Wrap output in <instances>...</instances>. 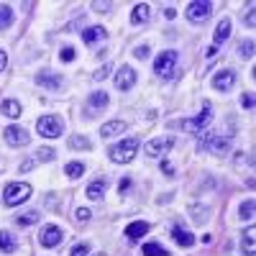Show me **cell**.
Masks as SVG:
<instances>
[{
  "label": "cell",
  "mask_w": 256,
  "mask_h": 256,
  "mask_svg": "<svg viewBox=\"0 0 256 256\" xmlns=\"http://www.w3.org/2000/svg\"><path fill=\"white\" fill-rule=\"evenodd\" d=\"M233 84H236V72L233 70H220V72H216V77H212V88H216L218 92H228Z\"/></svg>",
  "instance_id": "11"
},
{
  "label": "cell",
  "mask_w": 256,
  "mask_h": 256,
  "mask_svg": "<svg viewBox=\"0 0 256 256\" xmlns=\"http://www.w3.org/2000/svg\"><path fill=\"white\" fill-rule=\"evenodd\" d=\"M198 148H200V152H212V154H226L230 148V136L216 134V131H202Z\"/></svg>",
  "instance_id": "2"
},
{
  "label": "cell",
  "mask_w": 256,
  "mask_h": 256,
  "mask_svg": "<svg viewBox=\"0 0 256 256\" xmlns=\"http://www.w3.org/2000/svg\"><path fill=\"white\" fill-rule=\"evenodd\" d=\"M64 174H67L70 180L82 177V174H84V164H82V162H70L67 166H64Z\"/></svg>",
  "instance_id": "25"
},
{
  "label": "cell",
  "mask_w": 256,
  "mask_h": 256,
  "mask_svg": "<svg viewBox=\"0 0 256 256\" xmlns=\"http://www.w3.org/2000/svg\"><path fill=\"white\" fill-rule=\"evenodd\" d=\"M148 16H152V8H148L146 3H138V6L134 8V13H131V24H134V26H138V24H146V20H148Z\"/></svg>",
  "instance_id": "20"
},
{
  "label": "cell",
  "mask_w": 256,
  "mask_h": 256,
  "mask_svg": "<svg viewBox=\"0 0 256 256\" xmlns=\"http://www.w3.org/2000/svg\"><path fill=\"white\" fill-rule=\"evenodd\" d=\"M90 216H92V212H90L88 208H77V212H74V218H77L80 223H88V220H90Z\"/></svg>",
  "instance_id": "34"
},
{
  "label": "cell",
  "mask_w": 256,
  "mask_h": 256,
  "mask_svg": "<svg viewBox=\"0 0 256 256\" xmlns=\"http://www.w3.org/2000/svg\"><path fill=\"white\" fill-rule=\"evenodd\" d=\"M36 159L38 162H54V148H38V152H36Z\"/></svg>",
  "instance_id": "32"
},
{
  "label": "cell",
  "mask_w": 256,
  "mask_h": 256,
  "mask_svg": "<svg viewBox=\"0 0 256 256\" xmlns=\"http://www.w3.org/2000/svg\"><path fill=\"white\" fill-rule=\"evenodd\" d=\"M16 223L18 226H34V223H38V212L36 210H28V212H24V216H18Z\"/></svg>",
  "instance_id": "28"
},
{
  "label": "cell",
  "mask_w": 256,
  "mask_h": 256,
  "mask_svg": "<svg viewBox=\"0 0 256 256\" xmlns=\"http://www.w3.org/2000/svg\"><path fill=\"white\" fill-rule=\"evenodd\" d=\"M241 251H244V256H254V254H256V228H254V226L244 233V238H241Z\"/></svg>",
  "instance_id": "18"
},
{
  "label": "cell",
  "mask_w": 256,
  "mask_h": 256,
  "mask_svg": "<svg viewBox=\"0 0 256 256\" xmlns=\"http://www.w3.org/2000/svg\"><path fill=\"white\" fill-rule=\"evenodd\" d=\"M230 31H233V24H230V18H220V20H218V26H216V34H212V41H216V44H212V46H218V44H226V41L230 38Z\"/></svg>",
  "instance_id": "14"
},
{
  "label": "cell",
  "mask_w": 256,
  "mask_h": 256,
  "mask_svg": "<svg viewBox=\"0 0 256 256\" xmlns=\"http://www.w3.org/2000/svg\"><path fill=\"white\" fill-rule=\"evenodd\" d=\"M146 233H148V223L146 220H134V223L126 226V238L128 241H138L141 236H146Z\"/></svg>",
  "instance_id": "16"
},
{
  "label": "cell",
  "mask_w": 256,
  "mask_h": 256,
  "mask_svg": "<svg viewBox=\"0 0 256 256\" xmlns=\"http://www.w3.org/2000/svg\"><path fill=\"white\" fill-rule=\"evenodd\" d=\"M105 36H108V31H105L102 26H90V28H84L82 31V41L84 44H98V41H105Z\"/></svg>",
  "instance_id": "17"
},
{
  "label": "cell",
  "mask_w": 256,
  "mask_h": 256,
  "mask_svg": "<svg viewBox=\"0 0 256 256\" xmlns=\"http://www.w3.org/2000/svg\"><path fill=\"white\" fill-rule=\"evenodd\" d=\"M108 105V92H92L90 95V108H105Z\"/></svg>",
  "instance_id": "29"
},
{
  "label": "cell",
  "mask_w": 256,
  "mask_h": 256,
  "mask_svg": "<svg viewBox=\"0 0 256 256\" xmlns=\"http://www.w3.org/2000/svg\"><path fill=\"white\" fill-rule=\"evenodd\" d=\"M162 174H166V177H174V164L172 162H162Z\"/></svg>",
  "instance_id": "38"
},
{
  "label": "cell",
  "mask_w": 256,
  "mask_h": 256,
  "mask_svg": "<svg viewBox=\"0 0 256 256\" xmlns=\"http://www.w3.org/2000/svg\"><path fill=\"white\" fill-rule=\"evenodd\" d=\"M31 198V184L28 182H10L6 190H3V202L8 208H16L20 202H26Z\"/></svg>",
  "instance_id": "3"
},
{
  "label": "cell",
  "mask_w": 256,
  "mask_h": 256,
  "mask_svg": "<svg viewBox=\"0 0 256 256\" xmlns=\"http://www.w3.org/2000/svg\"><path fill=\"white\" fill-rule=\"evenodd\" d=\"M3 138H6L10 146H28V141H31V136H28L20 126H8L6 131H3Z\"/></svg>",
  "instance_id": "9"
},
{
  "label": "cell",
  "mask_w": 256,
  "mask_h": 256,
  "mask_svg": "<svg viewBox=\"0 0 256 256\" xmlns=\"http://www.w3.org/2000/svg\"><path fill=\"white\" fill-rule=\"evenodd\" d=\"M141 254H144V256H172V254H169L164 246H159L156 241H152V244H144Z\"/></svg>",
  "instance_id": "24"
},
{
  "label": "cell",
  "mask_w": 256,
  "mask_h": 256,
  "mask_svg": "<svg viewBox=\"0 0 256 256\" xmlns=\"http://www.w3.org/2000/svg\"><path fill=\"white\" fill-rule=\"evenodd\" d=\"M59 59H62V62H74V49H72V46H64V49L59 52Z\"/></svg>",
  "instance_id": "36"
},
{
  "label": "cell",
  "mask_w": 256,
  "mask_h": 256,
  "mask_svg": "<svg viewBox=\"0 0 256 256\" xmlns=\"http://www.w3.org/2000/svg\"><path fill=\"white\" fill-rule=\"evenodd\" d=\"M205 54H208V56H216V54H218V46H210Z\"/></svg>",
  "instance_id": "47"
},
{
  "label": "cell",
  "mask_w": 256,
  "mask_h": 256,
  "mask_svg": "<svg viewBox=\"0 0 256 256\" xmlns=\"http://www.w3.org/2000/svg\"><path fill=\"white\" fill-rule=\"evenodd\" d=\"M177 59H180V54H177L174 49L162 52V54L156 56V62H154V72H156L159 77H172L174 70H177Z\"/></svg>",
  "instance_id": "5"
},
{
  "label": "cell",
  "mask_w": 256,
  "mask_h": 256,
  "mask_svg": "<svg viewBox=\"0 0 256 256\" xmlns=\"http://www.w3.org/2000/svg\"><path fill=\"white\" fill-rule=\"evenodd\" d=\"M13 24V8L10 6H0V31L8 28Z\"/></svg>",
  "instance_id": "27"
},
{
  "label": "cell",
  "mask_w": 256,
  "mask_h": 256,
  "mask_svg": "<svg viewBox=\"0 0 256 256\" xmlns=\"http://www.w3.org/2000/svg\"><path fill=\"white\" fill-rule=\"evenodd\" d=\"M172 238L182 246V248H190V246H195V236H192V233L184 228V226H172Z\"/></svg>",
  "instance_id": "15"
},
{
  "label": "cell",
  "mask_w": 256,
  "mask_h": 256,
  "mask_svg": "<svg viewBox=\"0 0 256 256\" xmlns=\"http://www.w3.org/2000/svg\"><path fill=\"white\" fill-rule=\"evenodd\" d=\"M16 248H18V241H16L13 233H8V230H0V251L13 254Z\"/></svg>",
  "instance_id": "21"
},
{
  "label": "cell",
  "mask_w": 256,
  "mask_h": 256,
  "mask_svg": "<svg viewBox=\"0 0 256 256\" xmlns=\"http://www.w3.org/2000/svg\"><path fill=\"white\" fill-rule=\"evenodd\" d=\"M84 195H88L90 200H100V198L105 195V180H95V182H90Z\"/></svg>",
  "instance_id": "23"
},
{
  "label": "cell",
  "mask_w": 256,
  "mask_h": 256,
  "mask_svg": "<svg viewBox=\"0 0 256 256\" xmlns=\"http://www.w3.org/2000/svg\"><path fill=\"white\" fill-rule=\"evenodd\" d=\"M148 52H152V49H148V46L144 44V46H136V52H134V54H136V59H146V56H148Z\"/></svg>",
  "instance_id": "40"
},
{
  "label": "cell",
  "mask_w": 256,
  "mask_h": 256,
  "mask_svg": "<svg viewBox=\"0 0 256 256\" xmlns=\"http://www.w3.org/2000/svg\"><path fill=\"white\" fill-rule=\"evenodd\" d=\"M136 84V70L134 67H128V64H123V67L118 70V74H116V88L118 90H131Z\"/></svg>",
  "instance_id": "10"
},
{
  "label": "cell",
  "mask_w": 256,
  "mask_h": 256,
  "mask_svg": "<svg viewBox=\"0 0 256 256\" xmlns=\"http://www.w3.org/2000/svg\"><path fill=\"white\" fill-rule=\"evenodd\" d=\"M118 190H120V195H126V192H128V190H131V180H128V177H126V180H120V184H118Z\"/></svg>",
  "instance_id": "41"
},
{
  "label": "cell",
  "mask_w": 256,
  "mask_h": 256,
  "mask_svg": "<svg viewBox=\"0 0 256 256\" xmlns=\"http://www.w3.org/2000/svg\"><path fill=\"white\" fill-rule=\"evenodd\" d=\"M108 72H110V64H102V70H98V72L92 74V80H95V82H102L105 77H108Z\"/></svg>",
  "instance_id": "37"
},
{
  "label": "cell",
  "mask_w": 256,
  "mask_h": 256,
  "mask_svg": "<svg viewBox=\"0 0 256 256\" xmlns=\"http://www.w3.org/2000/svg\"><path fill=\"white\" fill-rule=\"evenodd\" d=\"M34 80H36L38 88H44V90H49V92H54V90H59V88H62V77H59L56 72H49V70L38 72Z\"/></svg>",
  "instance_id": "12"
},
{
  "label": "cell",
  "mask_w": 256,
  "mask_h": 256,
  "mask_svg": "<svg viewBox=\"0 0 256 256\" xmlns=\"http://www.w3.org/2000/svg\"><path fill=\"white\" fill-rule=\"evenodd\" d=\"M70 146H72V148H84V152H88V148H92L90 138H84V136H72V138H70Z\"/></svg>",
  "instance_id": "30"
},
{
  "label": "cell",
  "mask_w": 256,
  "mask_h": 256,
  "mask_svg": "<svg viewBox=\"0 0 256 256\" xmlns=\"http://www.w3.org/2000/svg\"><path fill=\"white\" fill-rule=\"evenodd\" d=\"M34 164H36L34 159H28V162H24V164H20V172H28V169H31Z\"/></svg>",
  "instance_id": "43"
},
{
  "label": "cell",
  "mask_w": 256,
  "mask_h": 256,
  "mask_svg": "<svg viewBox=\"0 0 256 256\" xmlns=\"http://www.w3.org/2000/svg\"><path fill=\"white\" fill-rule=\"evenodd\" d=\"M70 256H90V244H77L70 251Z\"/></svg>",
  "instance_id": "33"
},
{
  "label": "cell",
  "mask_w": 256,
  "mask_h": 256,
  "mask_svg": "<svg viewBox=\"0 0 256 256\" xmlns=\"http://www.w3.org/2000/svg\"><path fill=\"white\" fill-rule=\"evenodd\" d=\"M6 64H8V54H6L3 49H0V72L6 70Z\"/></svg>",
  "instance_id": "42"
},
{
  "label": "cell",
  "mask_w": 256,
  "mask_h": 256,
  "mask_svg": "<svg viewBox=\"0 0 256 256\" xmlns=\"http://www.w3.org/2000/svg\"><path fill=\"white\" fill-rule=\"evenodd\" d=\"M164 16H166V18H169V20H172V18H174V16H177V10H174V8H166V10H164Z\"/></svg>",
  "instance_id": "44"
},
{
  "label": "cell",
  "mask_w": 256,
  "mask_h": 256,
  "mask_svg": "<svg viewBox=\"0 0 256 256\" xmlns=\"http://www.w3.org/2000/svg\"><path fill=\"white\" fill-rule=\"evenodd\" d=\"M192 212H195V216H192V218H195V223H205L208 220V208L202 210V208H192Z\"/></svg>",
  "instance_id": "35"
},
{
  "label": "cell",
  "mask_w": 256,
  "mask_h": 256,
  "mask_svg": "<svg viewBox=\"0 0 256 256\" xmlns=\"http://www.w3.org/2000/svg\"><path fill=\"white\" fill-rule=\"evenodd\" d=\"M241 105L251 110V108H254V95H251V92H244V95H241Z\"/></svg>",
  "instance_id": "39"
},
{
  "label": "cell",
  "mask_w": 256,
  "mask_h": 256,
  "mask_svg": "<svg viewBox=\"0 0 256 256\" xmlns=\"http://www.w3.org/2000/svg\"><path fill=\"white\" fill-rule=\"evenodd\" d=\"M210 120H212V105L210 102H205L202 105V113L198 116V118H184L182 120V128L187 134H195V136H200L205 128L210 126Z\"/></svg>",
  "instance_id": "4"
},
{
  "label": "cell",
  "mask_w": 256,
  "mask_h": 256,
  "mask_svg": "<svg viewBox=\"0 0 256 256\" xmlns=\"http://www.w3.org/2000/svg\"><path fill=\"white\" fill-rule=\"evenodd\" d=\"M254 20H256V16H254V10H248V16H246V24H248V26H254Z\"/></svg>",
  "instance_id": "45"
},
{
  "label": "cell",
  "mask_w": 256,
  "mask_h": 256,
  "mask_svg": "<svg viewBox=\"0 0 256 256\" xmlns=\"http://www.w3.org/2000/svg\"><path fill=\"white\" fill-rule=\"evenodd\" d=\"M0 113L8 118H18L20 116V102L18 100H3L0 102Z\"/></svg>",
  "instance_id": "22"
},
{
  "label": "cell",
  "mask_w": 256,
  "mask_h": 256,
  "mask_svg": "<svg viewBox=\"0 0 256 256\" xmlns=\"http://www.w3.org/2000/svg\"><path fill=\"white\" fill-rule=\"evenodd\" d=\"M62 228L59 226H46L44 230H41V236H38V241H41V246L44 248H54V246H59L62 244Z\"/></svg>",
  "instance_id": "13"
},
{
  "label": "cell",
  "mask_w": 256,
  "mask_h": 256,
  "mask_svg": "<svg viewBox=\"0 0 256 256\" xmlns=\"http://www.w3.org/2000/svg\"><path fill=\"white\" fill-rule=\"evenodd\" d=\"M172 146H174V138H172V136H156V138H152V141L144 144V154L152 156V159H156V156L166 154Z\"/></svg>",
  "instance_id": "7"
},
{
  "label": "cell",
  "mask_w": 256,
  "mask_h": 256,
  "mask_svg": "<svg viewBox=\"0 0 256 256\" xmlns=\"http://www.w3.org/2000/svg\"><path fill=\"white\" fill-rule=\"evenodd\" d=\"M238 54H241V59H251V56H254V41H251V38H248V41H241Z\"/></svg>",
  "instance_id": "31"
},
{
  "label": "cell",
  "mask_w": 256,
  "mask_h": 256,
  "mask_svg": "<svg viewBox=\"0 0 256 256\" xmlns=\"http://www.w3.org/2000/svg\"><path fill=\"white\" fill-rule=\"evenodd\" d=\"M200 241L208 246V244H212V236H210V233H205V236H200Z\"/></svg>",
  "instance_id": "46"
},
{
  "label": "cell",
  "mask_w": 256,
  "mask_h": 256,
  "mask_svg": "<svg viewBox=\"0 0 256 256\" xmlns=\"http://www.w3.org/2000/svg\"><path fill=\"white\" fill-rule=\"evenodd\" d=\"M136 154H138V138H134V136L123 138V141H118L108 148V156L116 164H131L136 159Z\"/></svg>",
  "instance_id": "1"
},
{
  "label": "cell",
  "mask_w": 256,
  "mask_h": 256,
  "mask_svg": "<svg viewBox=\"0 0 256 256\" xmlns=\"http://www.w3.org/2000/svg\"><path fill=\"white\" fill-rule=\"evenodd\" d=\"M254 210H256V202H254V198L244 200V202H241V210H238V212H241L238 218H241V220H251V218H254Z\"/></svg>",
  "instance_id": "26"
},
{
  "label": "cell",
  "mask_w": 256,
  "mask_h": 256,
  "mask_svg": "<svg viewBox=\"0 0 256 256\" xmlns=\"http://www.w3.org/2000/svg\"><path fill=\"white\" fill-rule=\"evenodd\" d=\"M212 16V3H205V0H192L187 6V18L195 20V24H202Z\"/></svg>",
  "instance_id": "8"
},
{
  "label": "cell",
  "mask_w": 256,
  "mask_h": 256,
  "mask_svg": "<svg viewBox=\"0 0 256 256\" xmlns=\"http://www.w3.org/2000/svg\"><path fill=\"white\" fill-rule=\"evenodd\" d=\"M36 131H38L41 136H46V138H56V136H62L64 126H62V120H59L56 116H41V118L36 120Z\"/></svg>",
  "instance_id": "6"
},
{
  "label": "cell",
  "mask_w": 256,
  "mask_h": 256,
  "mask_svg": "<svg viewBox=\"0 0 256 256\" xmlns=\"http://www.w3.org/2000/svg\"><path fill=\"white\" fill-rule=\"evenodd\" d=\"M118 134H126V123H123V120L102 123V128H100V136H102V138H113V136H118Z\"/></svg>",
  "instance_id": "19"
}]
</instances>
